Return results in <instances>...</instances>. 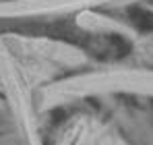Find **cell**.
Returning a JSON list of instances; mask_svg holds the SVG:
<instances>
[]
</instances>
